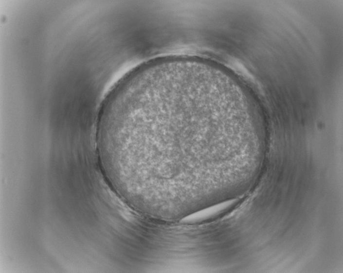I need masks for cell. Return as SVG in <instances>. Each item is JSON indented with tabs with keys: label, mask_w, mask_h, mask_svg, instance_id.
<instances>
[{
	"label": "cell",
	"mask_w": 343,
	"mask_h": 273,
	"mask_svg": "<svg viewBox=\"0 0 343 273\" xmlns=\"http://www.w3.org/2000/svg\"><path fill=\"white\" fill-rule=\"evenodd\" d=\"M234 202V201L224 202V203L210 207L207 209L201 210L195 215V219H206L211 217V216L217 214L220 212L226 209L230 205H232Z\"/></svg>",
	"instance_id": "6da1fadb"
}]
</instances>
